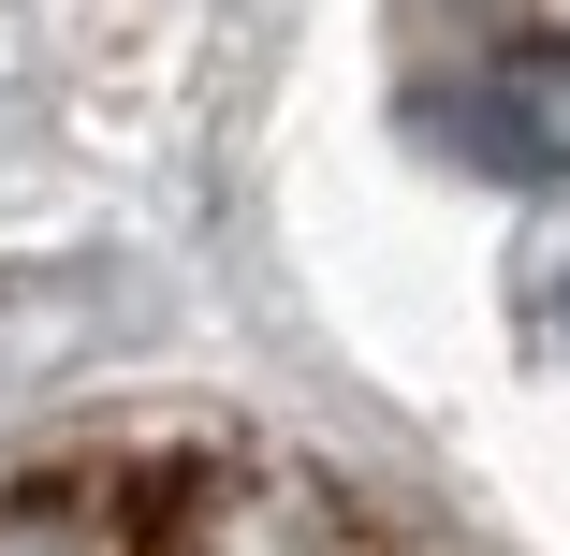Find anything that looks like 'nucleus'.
<instances>
[{
	"instance_id": "1",
	"label": "nucleus",
	"mask_w": 570,
	"mask_h": 556,
	"mask_svg": "<svg viewBox=\"0 0 570 556\" xmlns=\"http://www.w3.org/2000/svg\"><path fill=\"white\" fill-rule=\"evenodd\" d=\"M161 556H352V527L293 469H190L161 513Z\"/></svg>"
},
{
	"instance_id": "2",
	"label": "nucleus",
	"mask_w": 570,
	"mask_h": 556,
	"mask_svg": "<svg viewBox=\"0 0 570 556\" xmlns=\"http://www.w3.org/2000/svg\"><path fill=\"white\" fill-rule=\"evenodd\" d=\"M469 147L498 176H570V30H527L469 74Z\"/></svg>"
},
{
	"instance_id": "3",
	"label": "nucleus",
	"mask_w": 570,
	"mask_h": 556,
	"mask_svg": "<svg viewBox=\"0 0 570 556\" xmlns=\"http://www.w3.org/2000/svg\"><path fill=\"white\" fill-rule=\"evenodd\" d=\"M0 556H102V527L73 498H0Z\"/></svg>"
},
{
	"instance_id": "4",
	"label": "nucleus",
	"mask_w": 570,
	"mask_h": 556,
	"mask_svg": "<svg viewBox=\"0 0 570 556\" xmlns=\"http://www.w3.org/2000/svg\"><path fill=\"white\" fill-rule=\"evenodd\" d=\"M556 338H570V279H556Z\"/></svg>"
}]
</instances>
